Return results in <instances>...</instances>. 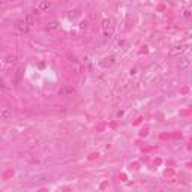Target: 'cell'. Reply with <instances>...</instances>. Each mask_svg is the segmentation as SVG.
Segmentation results:
<instances>
[{
    "label": "cell",
    "instance_id": "obj_12",
    "mask_svg": "<svg viewBox=\"0 0 192 192\" xmlns=\"http://www.w3.org/2000/svg\"><path fill=\"white\" fill-rule=\"evenodd\" d=\"M156 192H173L170 188H159V189H156Z\"/></svg>",
    "mask_w": 192,
    "mask_h": 192
},
{
    "label": "cell",
    "instance_id": "obj_1",
    "mask_svg": "<svg viewBox=\"0 0 192 192\" xmlns=\"http://www.w3.org/2000/svg\"><path fill=\"white\" fill-rule=\"evenodd\" d=\"M102 30H104V35L105 36H113V33H114V26H113V21L110 20V18H105V20H102Z\"/></svg>",
    "mask_w": 192,
    "mask_h": 192
},
{
    "label": "cell",
    "instance_id": "obj_11",
    "mask_svg": "<svg viewBox=\"0 0 192 192\" xmlns=\"http://www.w3.org/2000/svg\"><path fill=\"white\" fill-rule=\"evenodd\" d=\"M87 26H89V21H87V20H84V21H81V23H80V29H83V30H86V29H87Z\"/></svg>",
    "mask_w": 192,
    "mask_h": 192
},
{
    "label": "cell",
    "instance_id": "obj_8",
    "mask_svg": "<svg viewBox=\"0 0 192 192\" xmlns=\"http://www.w3.org/2000/svg\"><path fill=\"white\" fill-rule=\"evenodd\" d=\"M38 8H39V11H48L51 8V3L50 2H39L38 3Z\"/></svg>",
    "mask_w": 192,
    "mask_h": 192
},
{
    "label": "cell",
    "instance_id": "obj_7",
    "mask_svg": "<svg viewBox=\"0 0 192 192\" xmlns=\"http://www.w3.org/2000/svg\"><path fill=\"white\" fill-rule=\"evenodd\" d=\"M114 63V57L113 56H110V57H105V59H102V62H101V66L102 68H108V66H111Z\"/></svg>",
    "mask_w": 192,
    "mask_h": 192
},
{
    "label": "cell",
    "instance_id": "obj_5",
    "mask_svg": "<svg viewBox=\"0 0 192 192\" xmlns=\"http://www.w3.org/2000/svg\"><path fill=\"white\" fill-rule=\"evenodd\" d=\"M185 51H186V45L180 44V45H176V47H173V48H171V51H170V54H173V56H177V54H182V53H185Z\"/></svg>",
    "mask_w": 192,
    "mask_h": 192
},
{
    "label": "cell",
    "instance_id": "obj_4",
    "mask_svg": "<svg viewBox=\"0 0 192 192\" xmlns=\"http://www.w3.org/2000/svg\"><path fill=\"white\" fill-rule=\"evenodd\" d=\"M15 29H17L20 33H29V30H30V27H29L24 21H18V23L15 24Z\"/></svg>",
    "mask_w": 192,
    "mask_h": 192
},
{
    "label": "cell",
    "instance_id": "obj_9",
    "mask_svg": "<svg viewBox=\"0 0 192 192\" xmlns=\"http://www.w3.org/2000/svg\"><path fill=\"white\" fill-rule=\"evenodd\" d=\"M24 23H26L29 27H30V26H33V24H35V18H33V15H32V14H27V15H26V18H24Z\"/></svg>",
    "mask_w": 192,
    "mask_h": 192
},
{
    "label": "cell",
    "instance_id": "obj_3",
    "mask_svg": "<svg viewBox=\"0 0 192 192\" xmlns=\"http://www.w3.org/2000/svg\"><path fill=\"white\" fill-rule=\"evenodd\" d=\"M189 66H191V59H189V57H180V59H179L177 68H179L180 71H186Z\"/></svg>",
    "mask_w": 192,
    "mask_h": 192
},
{
    "label": "cell",
    "instance_id": "obj_15",
    "mask_svg": "<svg viewBox=\"0 0 192 192\" xmlns=\"http://www.w3.org/2000/svg\"><path fill=\"white\" fill-rule=\"evenodd\" d=\"M0 84H2V78H0Z\"/></svg>",
    "mask_w": 192,
    "mask_h": 192
},
{
    "label": "cell",
    "instance_id": "obj_13",
    "mask_svg": "<svg viewBox=\"0 0 192 192\" xmlns=\"http://www.w3.org/2000/svg\"><path fill=\"white\" fill-rule=\"evenodd\" d=\"M183 15H185L186 18H189V17H191V11H185V12H183Z\"/></svg>",
    "mask_w": 192,
    "mask_h": 192
},
{
    "label": "cell",
    "instance_id": "obj_10",
    "mask_svg": "<svg viewBox=\"0 0 192 192\" xmlns=\"http://www.w3.org/2000/svg\"><path fill=\"white\" fill-rule=\"evenodd\" d=\"M57 27H59V23H57V21H50L45 29H47V30H56Z\"/></svg>",
    "mask_w": 192,
    "mask_h": 192
},
{
    "label": "cell",
    "instance_id": "obj_6",
    "mask_svg": "<svg viewBox=\"0 0 192 192\" xmlns=\"http://www.w3.org/2000/svg\"><path fill=\"white\" fill-rule=\"evenodd\" d=\"M14 117V113H12V110H9V108H5L2 113H0V119L2 120H9V119H12Z\"/></svg>",
    "mask_w": 192,
    "mask_h": 192
},
{
    "label": "cell",
    "instance_id": "obj_2",
    "mask_svg": "<svg viewBox=\"0 0 192 192\" xmlns=\"http://www.w3.org/2000/svg\"><path fill=\"white\" fill-rule=\"evenodd\" d=\"M72 93H75V87L72 86H65L57 90V96H71Z\"/></svg>",
    "mask_w": 192,
    "mask_h": 192
},
{
    "label": "cell",
    "instance_id": "obj_14",
    "mask_svg": "<svg viewBox=\"0 0 192 192\" xmlns=\"http://www.w3.org/2000/svg\"><path fill=\"white\" fill-rule=\"evenodd\" d=\"M39 192H47V191H45V189H42V191H39Z\"/></svg>",
    "mask_w": 192,
    "mask_h": 192
}]
</instances>
